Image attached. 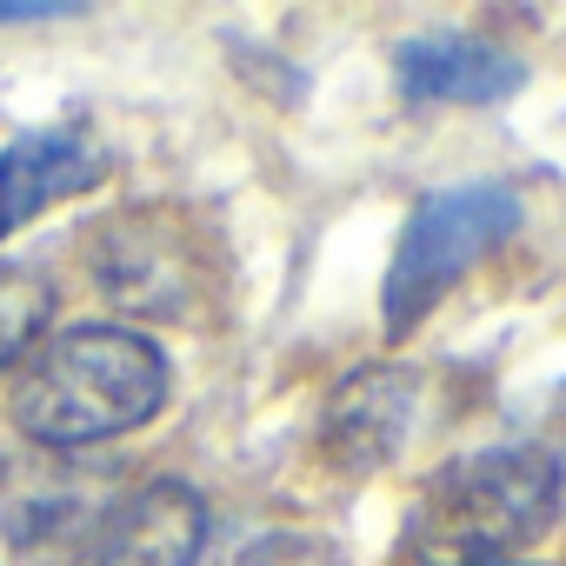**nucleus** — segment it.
I'll return each instance as SVG.
<instances>
[{
    "label": "nucleus",
    "mask_w": 566,
    "mask_h": 566,
    "mask_svg": "<svg viewBox=\"0 0 566 566\" xmlns=\"http://www.w3.org/2000/svg\"><path fill=\"white\" fill-rule=\"evenodd\" d=\"M160 400L167 360L154 340L127 327H67L28 360L14 387V420L41 447H94L154 420Z\"/></svg>",
    "instance_id": "1"
},
{
    "label": "nucleus",
    "mask_w": 566,
    "mask_h": 566,
    "mask_svg": "<svg viewBox=\"0 0 566 566\" xmlns=\"http://www.w3.org/2000/svg\"><path fill=\"white\" fill-rule=\"evenodd\" d=\"M559 513V467L539 447H486L453 460L413 506L407 553L420 566H500Z\"/></svg>",
    "instance_id": "2"
},
{
    "label": "nucleus",
    "mask_w": 566,
    "mask_h": 566,
    "mask_svg": "<svg viewBox=\"0 0 566 566\" xmlns=\"http://www.w3.org/2000/svg\"><path fill=\"white\" fill-rule=\"evenodd\" d=\"M513 227H520V200H513V187H493V180L486 187H447V193L420 200V213L400 233L394 273H387V334H407Z\"/></svg>",
    "instance_id": "3"
},
{
    "label": "nucleus",
    "mask_w": 566,
    "mask_h": 566,
    "mask_svg": "<svg viewBox=\"0 0 566 566\" xmlns=\"http://www.w3.org/2000/svg\"><path fill=\"white\" fill-rule=\"evenodd\" d=\"M107 174V154L87 127H34L21 140H8L0 154V240L14 227H28L34 213H48L61 193H81Z\"/></svg>",
    "instance_id": "4"
},
{
    "label": "nucleus",
    "mask_w": 566,
    "mask_h": 566,
    "mask_svg": "<svg viewBox=\"0 0 566 566\" xmlns=\"http://www.w3.org/2000/svg\"><path fill=\"white\" fill-rule=\"evenodd\" d=\"M207 546V500L187 480H154L101 526V566H193Z\"/></svg>",
    "instance_id": "5"
},
{
    "label": "nucleus",
    "mask_w": 566,
    "mask_h": 566,
    "mask_svg": "<svg viewBox=\"0 0 566 566\" xmlns=\"http://www.w3.org/2000/svg\"><path fill=\"white\" fill-rule=\"evenodd\" d=\"M167 220L160 213H127L114 220L101 240V280L120 307H140V314H187V294H193V253L187 240L160 233Z\"/></svg>",
    "instance_id": "6"
},
{
    "label": "nucleus",
    "mask_w": 566,
    "mask_h": 566,
    "mask_svg": "<svg viewBox=\"0 0 566 566\" xmlns=\"http://www.w3.org/2000/svg\"><path fill=\"white\" fill-rule=\"evenodd\" d=\"M394 74L413 101H506L526 67L473 34H413L394 54Z\"/></svg>",
    "instance_id": "7"
},
{
    "label": "nucleus",
    "mask_w": 566,
    "mask_h": 566,
    "mask_svg": "<svg viewBox=\"0 0 566 566\" xmlns=\"http://www.w3.org/2000/svg\"><path fill=\"white\" fill-rule=\"evenodd\" d=\"M413 427V374L400 367H374L354 374L334 407H327V447L340 453V467H380Z\"/></svg>",
    "instance_id": "8"
},
{
    "label": "nucleus",
    "mask_w": 566,
    "mask_h": 566,
    "mask_svg": "<svg viewBox=\"0 0 566 566\" xmlns=\"http://www.w3.org/2000/svg\"><path fill=\"white\" fill-rule=\"evenodd\" d=\"M48 314H54V287H48V280L28 273V266H0V374L41 340Z\"/></svg>",
    "instance_id": "9"
},
{
    "label": "nucleus",
    "mask_w": 566,
    "mask_h": 566,
    "mask_svg": "<svg viewBox=\"0 0 566 566\" xmlns=\"http://www.w3.org/2000/svg\"><path fill=\"white\" fill-rule=\"evenodd\" d=\"M240 566H340V546L321 533H266L240 553Z\"/></svg>",
    "instance_id": "10"
},
{
    "label": "nucleus",
    "mask_w": 566,
    "mask_h": 566,
    "mask_svg": "<svg viewBox=\"0 0 566 566\" xmlns=\"http://www.w3.org/2000/svg\"><path fill=\"white\" fill-rule=\"evenodd\" d=\"M41 14H61V8H48V0H8L0 8V21H41Z\"/></svg>",
    "instance_id": "11"
}]
</instances>
